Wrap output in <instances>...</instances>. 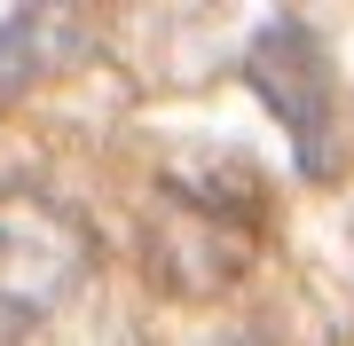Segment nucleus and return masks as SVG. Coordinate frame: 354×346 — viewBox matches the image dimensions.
Returning <instances> with one entry per match:
<instances>
[{
	"label": "nucleus",
	"instance_id": "obj_1",
	"mask_svg": "<svg viewBox=\"0 0 354 346\" xmlns=\"http://www.w3.org/2000/svg\"><path fill=\"white\" fill-rule=\"evenodd\" d=\"M87 276V229L48 197H0V346H24Z\"/></svg>",
	"mask_w": 354,
	"mask_h": 346
},
{
	"label": "nucleus",
	"instance_id": "obj_2",
	"mask_svg": "<svg viewBox=\"0 0 354 346\" xmlns=\"http://www.w3.org/2000/svg\"><path fill=\"white\" fill-rule=\"evenodd\" d=\"M244 79L268 95V110L291 126V142H299V166L323 173V150H330V103H339V79H330V55L323 39L299 24V16H276V24L260 32L252 64H244Z\"/></svg>",
	"mask_w": 354,
	"mask_h": 346
},
{
	"label": "nucleus",
	"instance_id": "obj_3",
	"mask_svg": "<svg viewBox=\"0 0 354 346\" xmlns=\"http://www.w3.org/2000/svg\"><path fill=\"white\" fill-rule=\"evenodd\" d=\"M228 346H268V338H260V331H244V338H228Z\"/></svg>",
	"mask_w": 354,
	"mask_h": 346
}]
</instances>
